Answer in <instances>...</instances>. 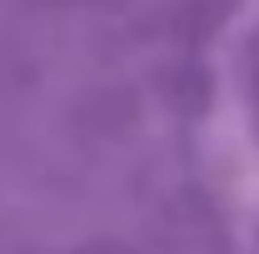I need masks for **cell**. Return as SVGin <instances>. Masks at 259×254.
<instances>
[{
	"label": "cell",
	"instance_id": "cell-1",
	"mask_svg": "<svg viewBox=\"0 0 259 254\" xmlns=\"http://www.w3.org/2000/svg\"><path fill=\"white\" fill-rule=\"evenodd\" d=\"M254 105H259V85H254Z\"/></svg>",
	"mask_w": 259,
	"mask_h": 254
}]
</instances>
